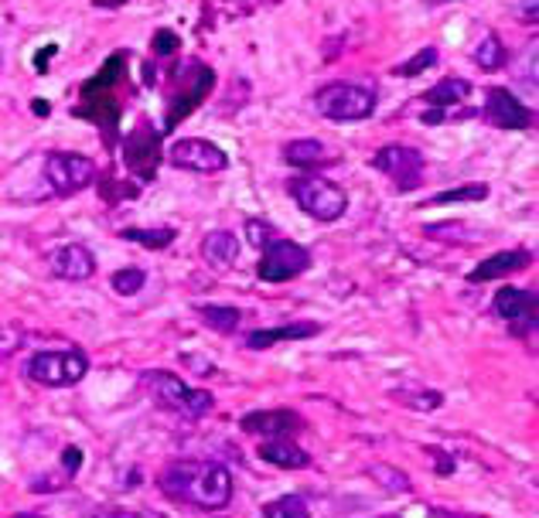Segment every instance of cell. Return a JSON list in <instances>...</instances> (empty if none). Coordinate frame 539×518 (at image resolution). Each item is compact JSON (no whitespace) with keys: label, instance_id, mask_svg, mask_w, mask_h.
<instances>
[{"label":"cell","instance_id":"14","mask_svg":"<svg viewBox=\"0 0 539 518\" xmlns=\"http://www.w3.org/2000/svg\"><path fill=\"white\" fill-rule=\"evenodd\" d=\"M526 266H533V253H529V249H505V253L482 259V263L468 273V283H492V280L512 277V273L526 270Z\"/></svg>","mask_w":539,"mask_h":518},{"label":"cell","instance_id":"23","mask_svg":"<svg viewBox=\"0 0 539 518\" xmlns=\"http://www.w3.org/2000/svg\"><path fill=\"white\" fill-rule=\"evenodd\" d=\"M120 236L127 242H137V246H147V249H164V246H171L178 232L168 229V225H161V229H123Z\"/></svg>","mask_w":539,"mask_h":518},{"label":"cell","instance_id":"12","mask_svg":"<svg viewBox=\"0 0 539 518\" xmlns=\"http://www.w3.org/2000/svg\"><path fill=\"white\" fill-rule=\"evenodd\" d=\"M495 314L502 321H512L516 324V334L522 331H533L536 324V290H522V287H502L499 294L492 300Z\"/></svg>","mask_w":539,"mask_h":518},{"label":"cell","instance_id":"7","mask_svg":"<svg viewBox=\"0 0 539 518\" xmlns=\"http://www.w3.org/2000/svg\"><path fill=\"white\" fill-rule=\"evenodd\" d=\"M372 167H376V171H383L386 178L396 185V191L410 195V191H417L420 181H424L427 161H424V154H420L417 147L386 144V147L376 150V157H372Z\"/></svg>","mask_w":539,"mask_h":518},{"label":"cell","instance_id":"18","mask_svg":"<svg viewBox=\"0 0 539 518\" xmlns=\"http://www.w3.org/2000/svg\"><path fill=\"white\" fill-rule=\"evenodd\" d=\"M284 161L290 167H325L335 161V157L328 154V147L321 144V140L301 137V140H290L284 147Z\"/></svg>","mask_w":539,"mask_h":518},{"label":"cell","instance_id":"2","mask_svg":"<svg viewBox=\"0 0 539 518\" xmlns=\"http://www.w3.org/2000/svg\"><path fill=\"white\" fill-rule=\"evenodd\" d=\"M140 382L147 386V392L154 396V403L168 413L181 416V420H202L215 409V399L205 389H192L185 379H178L168 369H151L140 375Z\"/></svg>","mask_w":539,"mask_h":518},{"label":"cell","instance_id":"17","mask_svg":"<svg viewBox=\"0 0 539 518\" xmlns=\"http://www.w3.org/2000/svg\"><path fill=\"white\" fill-rule=\"evenodd\" d=\"M202 256L212 270H229L232 263L239 259V239L236 232L229 229H215L202 239Z\"/></svg>","mask_w":539,"mask_h":518},{"label":"cell","instance_id":"5","mask_svg":"<svg viewBox=\"0 0 539 518\" xmlns=\"http://www.w3.org/2000/svg\"><path fill=\"white\" fill-rule=\"evenodd\" d=\"M31 382L48 389H65V386H76V382L86 379L89 372V358L82 348H65V352H38L28 358L24 365Z\"/></svg>","mask_w":539,"mask_h":518},{"label":"cell","instance_id":"25","mask_svg":"<svg viewBox=\"0 0 539 518\" xmlns=\"http://www.w3.org/2000/svg\"><path fill=\"white\" fill-rule=\"evenodd\" d=\"M488 198V185H461L454 191H441V195H434L427 205H458V202H482Z\"/></svg>","mask_w":539,"mask_h":518},{"label":"cell","instance_id":"16","mask_svg":"<svg viewBox=\"0 0 539 518\" xmlns=\"http://www.w3.org/2000/svg\"><path fill=\"white\" fill-rule=\"evenodd\" d=\"M256 454H260V461H267L273 467H280V471H301V467L311 464V454L308 450H301L290 437H277V440H267V444L256 447Z\"/></svg>","mask_w":539,"mask_h":518},{"label":"cell","instance_id":"28","mask_svg":"<svg viewBox=\"0 0 539 518\" xmlns=\"http://www.w3.org/2000/svg\"><path fill=\"white\" fill-rule=\"evenodd\" d=\"M246 239H250V246H253V249H263L270 239H277V232H273V225H270V222L250 219V222H246Z\"/></svg>","mask_w":539,"mask_h":518},{"label":"cell","instance_id":"1","mask_svg":"<svg viewBox=\"0 0 539 518\" xmlns=\"http://www.w3.org/2000/svg\"><path fill=\"white\" fill-rule=\"evenodd\" d=\"M157 488L168 501H178L185 508L219 512L232 501V474L222 464L212 461H171L157 474Z\"/></svg>","mask_w":539,"mask_h":518},{"label":"cell","instance_id":"11","mask_svg":"<svg viewBox=\"0 0 539 518\" xmlns=\"http://www.w3.org/2000/svg\"><path fill=\"white\" fill-rule=\"evenodd\" d=\"M243 433H253V437H294V433L304 430V416L294 413V409H256V413H246L243 420Z\"/></svg>","mask_w":539,"mask_h":518},{"label":"cell","instance_id":"22","mask_svg":"<svg viewBox=\"0 0 539 518\" xmlns=\"http://www.w3.org/2000/svg\"><path fill=\"white\" fill-rule=\"evenodd\" d=\"M260 518H311V508L301 495H284V498L267 501Z\"/></svg>","mask_w":539,"mask_h":518},{"label":"cell","instance_id":"27","mask_svg":"<svg viewBox=\"0 0 539 518\" xmlns=\"http://www.w3.org/2000/svg\"><path fill=\"white\" fill-rule=\"evenodd\" d=\"M434 65H437V48H424V52L413 55L410 62H403L400 69H396V75H403V79H413V75L434 69Z\"/></svg>","mask_w":539,"mask_h":518},{"label":"cell","instance_id":"9","mask_svg":"<svg viewBox=\"0 0 539 518\" xmlns=\"http://www.w3.org/2000/svg\"><path fill=\"white\" fill-rule=\"evenodd\" d=\"M168 161L178 171H195V174H219L229 167V154L212 140L202 137H185V140H174L168 150Z\"/></svg>","mask_w":539,"mask_h":518},{"label":"cell","instance_id":"3","mask_svg":"<svg viewBox=\"0 0 539 518\" xmlns=\"http://www.w3.org/2000/svg\"><path fill=\"white\" fill-rule=\"evenodd\" d=\"M290 198L297 202L301 212H308L318 222H338L348 208L345 188H338L335 181L318 178V174H304V178H290Z\"/></svg>","mask_w":539,"mask_h":518},{"label":"cell","instance_id":"20","mask_svg":"<svg viewBox=\"0 0 539 518\" xmlns=\"http://www.w3.org/2000/svg\"><path fill=\"white\" fill-rule=\"evenodd\" d=\"M198 317H202V324H209L212 331L232 334L239 328V321H243V311H239V307H226V304H202L198 307Z\"/></svg>","mask_w":539,"mask_h":518},{"label":"cell","instance_id":"10","mask_svg":"<svg viewBox=\"0 0 539 518\" xmlns=\"http://www.w3.org/2000/svg\"><path fill=\"white\" fill-rule=\"evenodd\" d=\"M482 120L488 127H499V130H526L533 127L536 113L529 106L519 103V96H512L509 89H488L485 106H482Z\"/></svg>","mask_w":539,"mask_h":518},{"label":"cell","instance_id":"24","mask_svg":"<svg viewBox=\"0 0 539 518\" xmlns=\"http://www.w3.org/2000/svg\"><path fill=\"white\" fill-rule=\"evenodd\" d=\"M147 283V273L137 270V266H127V270H116L110 277V287L116 290L120 297H134L140 294V287Z\"/></svg>","mask_w":539,"mask_h":518},{"label":"cell","instance_id":"21","mask_svg":"<svg viewBox=\"0 0 539 518\" xmlns=\"http://www.w3.org/2000/svg\"><path fill=\"white\" fill-rule=\"evenodd\" d=\"M505 62H509V52H505V45H502L499 35H485L475 45V65L482 72H502Z\"/></svg>","mask_w":539,"mask_h":518},{"label":"cell","instance_id":"26","mask_svg":"<svg viewBox=\"0 0 539 518\" xmlns=\"http://www.w3.org/2000/svg\"><path fill=\"white\" fill-rule=\"evenodd\" d=\"M369 474L383 484L386 491H410V478L400 471V467H389V464H372Z\"/></svg>","mask_w":539,"mask_h":518},{"label":"cell","instance_id":"19","mask_svg":"<svg viewBox=\"0 0 539 518\" xmlns=\"http://www.w3.org/2000/svg\"><path fill=\"white\" fill-rule=\"evenodd\" d=\"M471 96V82L468 79H441L437 86H430L424 93V103H430L434 110H447V106H458Z\"/></svg>","mask_w":539,"mask_h":518},{"label":"cell","instance_id":"8","mask_svg":"<svg viewBox=\"0 0 539 518\" xmlns=\"http://www.w3.org/2000/svg\"><path fill=\"white\" fill-rule=\"evenodd\" d=\"M45 181L52 185L55 195H62V198L79 195V191H86L96 181V164H93V157L55 150V154L45 157Z\"/></svg>","mask_w":539,"mask_h":518},{"label":"cell","instance_id":"30","mask_svg":"<svg viewBox=\"0 0 539 518\" xmlns=\"http://www.w3.org/2000/svg\"><path fill=\"white\" fill-rule=\"evenodd\" d=\"M441 518H485V515H441Z\"/></svg>","mask_w":539,"mask_h":518},{"label":"cell","instance_id":"4","mask_svg":"<svg viewBox=\"0 0 539 518\" xmlns=\"http://www.w3.org/2000/svg\"><path fill=\"white\" fill-rule=\"evenodd\" d=\"M314 106H318L321 116H328L335 123L369 120L376 113V89L359 86V82H331V86L318 89Z\"/></svg>","mask_w":539,"mask_h":518},{"label":"cell","instance_id":"31","mask_svg":"<svg viewBox=\"0 0 539 518\" xmlns=\"http://www.w3.org/2000/svg\"><path fill=\"white\" fill-rule=\"evenodd\" d=\"M11 518H45V515H31V512H24V515H11Z\"/></svg>","mask_w":539,"mask_h":518},{"label":"cell","instance_id":"13","mask_svg":"<svg viewBox=\"0 0 539 518\" xmlns=\"http://www.w3.org/2000/svg\"><path fill=\"white\" fill-rule=\"evenodd\" d=\"M48 263H52V273L58 280H69V283H82V280H89L96 273V256L89 253L82 242L58 246L55 253L48 256Z\"/></svg>","mask_w":539,"mask_h":518},{"label":"cell","instance_id":"29","mask_svg":"<svg viewBox=\"0 0 539 518\" xmlns=\"http://www.w3.org/2000/svg\"><path fill=\"white\" fill-rule=\"evenodd\" d=\"M519 18L529 21V24L539 21V18H536V0H522V4H519Z\"/></svg>","mask_w":539,"mask_h":518},{"label":"cell","instance_id":"15","mask_svg":"<svg viewBox=\"0 0 539 518\" xmlns=\"http://www.w3.org/2000/svg\"><path fill=\"white\" fill-rule=\"evenodd\" d=\"M318 331L321 324L314 321H294V324H284V328H263L246 338V348H250V352H267V348L280 345V341H304V338H314Z\"/></svg>","mask_w":539,"mask_h":518},{"label":"cell","instance_id":"6","mask_svg":"<svg viewBox=\"0 0 539 518\" xmlns=\"http://www.w3.org/2000/svg\"><path fill=\"white\" fill-rule=\"evenodd\" d=\"M308 270H311V253L301 242L277 236L260 249V266H256V273H260L263 283H287Z\"/></svg>","mask_w":539,"mask_h":518}]
</instances>
